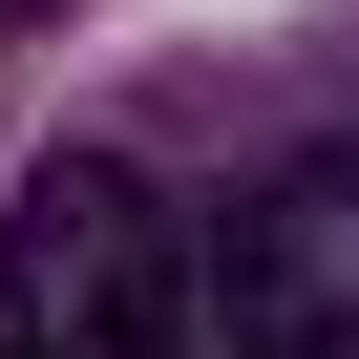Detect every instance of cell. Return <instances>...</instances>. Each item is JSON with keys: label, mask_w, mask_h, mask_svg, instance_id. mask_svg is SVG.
<instances>
[{"label": "cell", "mask_w": 359, "mask_h": 359, "mask_svg": "<svg viewBox=\"0 0 359 359\" xmlns=\"http://www.w3.org/2000/svg\"><path fill=\"white\" fill-rule=\"evenodd\" d=\"M0 359H191V233L127 148H43L0 212Z\"/></svg>", "instance_id": "1"}, {"label": "cell", "mask_w": 359, "mask_h": 359, "mask_svg": "<svg viewBox=\"0 0 359 359\" xmlns=\"http://www.w3.org/2000/svg\"><path fill=\"white\" fill-rule=\"evenodd\" d=\"M191 317L233 359H359V148H296L275 191H233V233L191 254Z\"/></svg>", "instance_id": "2"}, {"label": "cell", "mask_w": 359, "mask_h": 359, "mask_svg": "<svg viewBox=\"0 0 359 359\" xmlns=\"http://www.w3.org/2000/svg\"><path fill=\"white\" fill-rule=\"evenodd\" d=\"M0 22H22V0H0Z\"/></svg>", "instance_id": "3"}]
</instances>
